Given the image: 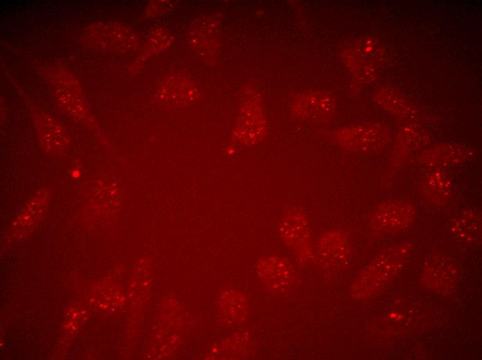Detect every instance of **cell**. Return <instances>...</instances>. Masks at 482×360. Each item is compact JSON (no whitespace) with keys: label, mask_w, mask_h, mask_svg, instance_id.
<instances>
[{"label":"cell","mask_w":482,"mask_h":360,"mask_svg":"<svg viewBox=\"0 0 482 360\" xmlns=\"http://www.w3.org/2000/svg\"><path fill=\"white\" fill-rule=\"evenodd\" d=\"M411 249V245L405 242L383 251L357 276L353 296L362 298L377 292L403 267Z\"/></svg>","instance_id":"1"},{"label":"cell","mask_w":482,"mask_h":360,"mask_svg":"<svg viewBox=\"0 0 482 360\" xmlns=\"http://www.w3.org/2000/svg\"><path fill=\"white\" fill-rule=\"evenodd\" d=\"M48 77L59 105L77 121L92 128L96 127L81 87L75 77L59 67L48 70Z\"/></svg>","instance_id":"2"},{"label":"cell","mask_w":482,"mask_h":360,"mask_svg":"<svg viewBox=\"0 0 482 360\" xmlns=\"http://www.w3.org/2000/svg\"><path fill=\"white\" fill-rule=\"evenodd\" d=\"M335 143L343 150L373 154L384 150L390 143L388 129L379 125H358L342 127L334 132Z\"/></svg>","instance_id":"3"},{"label":"cell","mask_w":482,"mask_h":360,"mask_svg":"<svg viewBox=\"0 0 482 360\" xmlns=\"http://www.w3.org/2000/svg\"><path fill=\"white\" fill-rule=\"evenodd\" d=\"M278 233L300 261L307 262L313 258L310 227L301 209L292 206L285 210L278 224Z\"/></svg>","instance_id":"4"},{"label":"cell","mask_w":482,"mask_h":360,"mask_svg":"<svg viewBox=\"0 0 482 360\" xmlns=\"http://www.w3.org/2000/svg\"><path fill=\"white\" fill-rule=\"evenodd\" d=\"M84 41L96 51L129 50L137 43L136 36L125 26L115 23L92 24L84 31Z\"/></svg>","instance_id":"5"},{"label":"cell","mask_w":482,"mask_h":360,"mask_svg":"<svg viewBox=\"0 0 482 360\" xmlns=\"http://www.w3.org/2000/svg\"><path fill=\"white\" fill-rule=\"evenodd\" d=\"M416 215L414 205L404 199H390L373 210L370 219L371 228L380 232H395L408 227Z\"/></svg>","instance_id":"6"},{"label":"cell","mask_w":482,"mask_h":360,"mask_svg":"<svg viewBox=\"0 0 482 360\" xmlns=\"http://www.w3.org/2000/svg\"><path fill=\"white\" fill-rule=\"evenodd\" d=\"M31 114L43 150L53 156L64 154L69 147L70 139L62 125L38 108H33Z\"/></svg>","instance_id":"7"},{"label":"cell","mask_w":482,"mask_h":360,"mask_svg":"<svg viewBox=\"0 0 482 360\" xmlns=\"http://www.w3.org/2000/svg\"><path fill=\"white\" fill-rule=\"evenodd\" d=\"M260 275L266 287L276 294H283L294 285L296 273L287 259L278 255L267 257L260 263Z\"/></svg>","instance_id":"8"},{"label":"cell","mask_w":482,"mask_h":360,"mask_svg":"<svg viewBox=\"0 0 482 360\" xmlns=\"http://www.w3.org/2000/svg\"><path fill=\"white\" fill-rule=\"evenodd\" d=\"M473 150L460 144H441L426 150L420 156V163L426 168L443 169L463 164L472 158Z\"/></svg>","instance_id":"9"},{"label":"cell","mask_w":482,"mask_h":360,"mask_svg":"<svg viewBox=\"0 0 482 360\" xmlns=\"http://www.w3.org/2000/svg\"><path fill=\"white\" fill-rule=\"evenodd\" d=\"M317 254L322 265L328 269H334L345 263L350 255L346 234L332 231L321 235L317 244Z\"/></svg>","instance_id":"10"},{"label":"cell","mask_w":482,"mask_h":360,"mask_svg":"<svg viewBox=\"0 0 482 360\" xmlns=\"http://www.w3.org/2000/svg\"><path fill=\"white\" fill-rule=\"evenodd\" d=\"M293 104V113L306 121L323 122L330 120L335 111V102L327 93H310L299 96Z\"/></svg>","instance_id":"11"},{"label":"cell","mask_w":482,"mask_h":360,"mask_svg":"<svg viewBox=\"0 0 482 360\" xmlns=\"http://www.w3.org/2000/svg\"><path fill=\"white\" fill-rule=\"evenodd\" d=\"M423 283L429 289L440 292L452 289L456 281V269L451 259L438 254L429 258L423 268Z\"/></svg>","instance_id":"12"},{"label":"cell","mask_w":482,"mask_h":360,"mask_svg":"<svg viewBox=\"0 0 482 360\" xmlns=\"http://www.w3.org/2000/svg\"><path fill=\"white\" fill-rule=\"evenodd\" d=\"M420 191L425 199L436 205L448 201L452 192L451 177L443 169H432L420 182Z\"/></svg>","instance_id":"13"},{"label":"cell","mask_w":482,"mask_h":360,"mask_svg":"<svg viewBox=\"0 0 482 360\" xmlns=\"http://www.w3.org/2000/svg\"><path fill=\"white\" fill-rule=\"evenodd\" d=\"M449 230L458 240L474 244L481 239V216L474 209L462 210L456 214L449 224Z\"/></svg>","instance_id":"14"},{"label":"cell","mask_w":482,"mask_h":360,"mask_svg":"<svg viewBox=\"0 0 482 360\" xmlns=\"http://www.w3.org/2000/svg\"><path fill=\"white\" fill-rule=\"evenodd\" d=\"M424 134L419 129L409 125L400 129L393 152L394 165H400L423 143Z\"/></svg>","instance_id":"15"},{"label":"cell","mask_w":482,"mask_h":360,"mask_svg":"<svg viewBox=\"0 0 482 360\" xmlns=\"http://www.w3.org/2000/svg\"><path fill=\"white\" fill-rule=\"evenodd\" d=\"M377 98L379 105L400 119L413 122L418 116L416 108L397 93L383 91L379 93Z\"/></svg>","instance_id":"16"}]
</instances>
